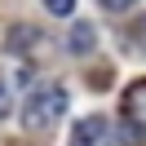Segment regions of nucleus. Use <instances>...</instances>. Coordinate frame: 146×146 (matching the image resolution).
Returning a JSON list of instances; mask_svg holds the SVG:
<instances>
[{
	"mask_svg": "<svg viewBox=\"0 0 146 146\" xmlns=\"http://www.w3.org/2000/svg\"><path fill=\"white\" fill-rule=\"evenodd\" d=\"M102 133H106V119L102 115H84L80 124L71 128V146H98Z\"/></svg>",
	"mask_w": 146,
	"mask_h": 146,
	"instance_id": "nucleus-2",
	"label": "nucleus"
},
{
	"mask_svg": "<svg viewBox=\"0 0 146 146\" xmlns=\"http://www.w3.org/2000/svg\"><path fill=\"white\" fill-rule=\"evenodd\" d=\"M31 36H36L31 27H18V31H13V44H18V49H22V44H31Z\"/></svg>",
	"mask_w": 146,
	"mask_h": 146,
	"instance_id": "nucleus-5",
	"label": "nucleus"
},
{
	"mask_svg": "<svg viewBox=\"0 0 146 146\" xmlns=\"http://www.w3.org/2000/svg\"><path fill=\"white\" fill-rule=\"evenodd\" d=\"M62 111H66V89H40V93H31V102L22 106V128L27 133H49V128L62 119Z\"/></svg>",
	"mask_w": 146,
	"mask_h": 146,
	"instance_id": "nucleus-1",
	"label": "nucleus"
},
{
	"mask_svg": "<svg viewBox=\"0 0 146 146\" xmlns=\"http://www.w3.org/2000/svg\"><path fill=\"white\" fill-rule=\"evenodd\" d=\"M0 115H9V89L0 84Z\"/></svg>",
	"mask_w": 146,
	"mask_h": 146,
	"instance_id": "nucleus-6",
	"label": "nucleus"
},
{
	"mask_svg": "<svg viewBox=\"0 0 146 146\" xmlns=\"http://www.w3.org/2000/svg\"><path fill=\"white\" fill-rule=\"evenodd\" d=\"M44 9L58 13V18H71V13H75V0H44Z\"/></svg>",
	"mask_w": 146,
	"mask_h": 146,
	"instance_id": "nucleus-4",
	"label": "nucleus"
},
{
	"mask_svg": "<svg viewBox=\"0 0 146 146\" xmlns=\"http://www.w3.org/2000/svg\"><path fill=\"white\" fill-rule=\"evenodd\" d=\"M93 44H98L93 27H89V22H75V27H71V40H66V49H71V53H89Z\"/></svg>",
	"mask_w": 146,
	"mask_h": 146,
	"instance_id": "nucleus-3",
	"label": "nucleus"
},
{
	"mask_svg": "<svg viewBox=\"0 0 146 146\" xmlns=\"http://www.w3.org/2000/svg\"><path fill=\"white\" fill-rule=\"evenodd\" d=\"M106 9H128V0H102Z\"/></svg>",
	"mask_w": 146,
	"mask_h": 146,
	"instance_id": "nucleus-7",
	"label": "nucleus"
}]
</instances>
